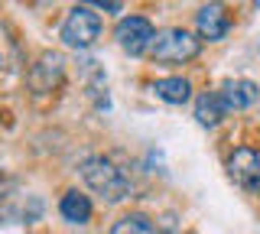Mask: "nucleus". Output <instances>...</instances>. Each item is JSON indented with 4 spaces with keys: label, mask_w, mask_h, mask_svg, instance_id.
Wrapping results in <instances>:
<instances>
[{
    "label": "nucleus",
    "mask_w": 260,
    "mask_h": 234,
    "mask_svg": "<svg viewBox=\"0 0 260 234\" xmlns=\"http://www.w3.org/2000/svg\"><path fill=\"white\" fill-rule=\"evenodd\" d=\"M78 173L88 182V189L94 195H101L108 205H117V202H124L130 195V179L124 176V169L108 156H85L78 163Z\"/></svg>",
    "instance_id": "1"
},
{
    "label": "nucleus",
    "mask_w": 260,
    "mask_h": 234,
    "mask_svg": "<svg viewBox=\"0 0 260 234\" xmlns=\"http://www.w3.org/2000/svg\"><path fill=\"white\" fill-rule=\"evenodd\" d=\"M202 52V39L185 26H166V29H156L153 36V46H150V59L159 62V65H185V62L199 59Z\"/></svg>",
    "instance_id": "2"
},
{
    "label": "nucleus",
    "mask_w": 260,
    "mask_h": 234,
    "mask_svg": "<svg viewBox=\"0 0 260 234\" xmlns=\"http://www.w3.org/2000/svg\"><path fill=\"white\" fill-rule=\"evenodd\" d=\"M62 43L69 49H91L101 36V17L91 4H78L69 10V17L62 20V29H59Z\"/></svg>",
    "instance_id": "3"
},
{
    "label": "nucleus",
    "mask_w": 260,
    "mask_h": 234,
    "mask_svg": "<svg viewBox=\"0 0 260 234\" xmlns=\"http://www.w3.org/2000/svg\"><path fill=\"white\" fill-rule=\"evenodd\" d=\"M153 36H156V26L146 17H140V13L124 17L117 23V29H114V39H117V46L127 55H146L153 46Z\"/></svg>",
    "instance_id": "4"
},
{
    "label": "nucleus",
    "mask_w": 260,
    "mask_h": 234,
    "mask_svg": "<svg viewBox=\"0 0 260 234\" xmlns=\"http://www.w3.org/2000/svg\"><path fill=\"white\" fill-rule=\"evenodd\" d=\"M62 78H65L62 52H43L36 59V65L29 69V85H32V91H39V94L55 91V88L62 85Z\"/></svg>",
    "instance_id": "5"
},
{
    "label": "nucleus",
    "mask_w": 260,
    "mask_h": 234,
    "mask_svg": "<svg viewBox=\"0 0 260 234\" xmlns=\"http://www.w3.org/2000/svg\"><path fill=\"white\" fill-rule=\"evenodd\" d=\"M228 179L241 189H254L260 182V153L250 147H238L228 156Z\"/></svg>",
    "instance_id": "6"
},
{
    "label": "nucleus",
    "mask_w": 260,
    "mask_h": 234,
    "mask_svg": "<svg viewBox=\"0 0 260 234\" xmlns=\"http://www.w3.org/2000/svg\"><path fill=\"white\" fill-rule=\"evenodd\" d=\"M228 29H231V13L221 4H205L195 13V36L202 43H218L228 36Z\"/></svg>",
    "instance_id": "7"
},
{
    "label": "nucleus",
    "mask_w": 260,
    "mask_h": 234,
    "mask_svg": "<svg viewBox=\"0 0 260 234\" xmlns=\"http://www.w3.org/2000/svg\"><path fill=\"white\" fill-rule=\"evenodd\" d=\"M218 98H221L224 111H247L250 104H257L260 88L250 78H228L221 85V91H218Z\"/></svg>",
    "instance_id": "8"
},
{
    "label": "nucleus",
    "mask_w": 260,
    "mask_h": 234,
    "mask_svg": "<svg viewBox=\"0 0 260 234\" xmlns=\"http://www.w3.org/2000/svg\"><path fill=\"white\" fill-rule=\"evenodd\" d=\"M91 198L85 195V192H78V189H72V192H65L62 202H59V215L65 218L69 224H88L91 221Z\"/></svg>",
    "instance_id": "9"
},
{
    "label": "nucleus",
    "mask_w": 260,
    "mask_h": 234,
    "mask_svg": "<svg viewBox=\"0 0 260 234\" xmlns=\"http://www.w3.org/2000/svg\"><path fill=\"white\" fill-rule=\"evenodd\" d=\"M153 91H156V98L159 101H166V104H185L192 98V82L189 78H182V75H169V78H159V82H153Z\"/></svg>",
    "instance_id": "10"
},
{
    "label": "nucleus",
    "mask_w": 260,
    "mask_h": 234,
    "mask_svg": "<svg viewBox=\"0 0 260 234\" xmlns=\"http://www.w3.org/2000/svg\"><path fill=\"white\" fill-rule=\"evenodd\" d=\"M224 114L228 111H224L221 98H218V91H202L199 98H195V120H199L202 127H218Z\"/></svg>",
    "instance_id": "11"
},
{
    "label": "nucleus",
    "mask_w": 260,
    "mask_h": 234,
    "mask_svg": "<svg viewBox=\"0 0 260 234\" xmlns=\"http://www.w3.org/2000/svg\"><path fill=\"white\" fill-rule=\"evenodd\" d=\"M111 234H159V231H156V221H153L150 215L127 212L111 224Z\"/></svg>",
    "instance_id": "12"
},
{
    "label": "nucleus",
    "mask_w": 260,
    "mask_h": 234,
    "mask_svg": "<svg viewBox=\"0 0 260 234\" xmlns=\"http://www.w3.org/2000/svg\"><path fill=\"white\" fill-rule=\"evenodd\" d=\"M254 192H257V198H260V182H257V185H254Z\"/></svg>",
    "instance_id": "13"
}]
</instances>
